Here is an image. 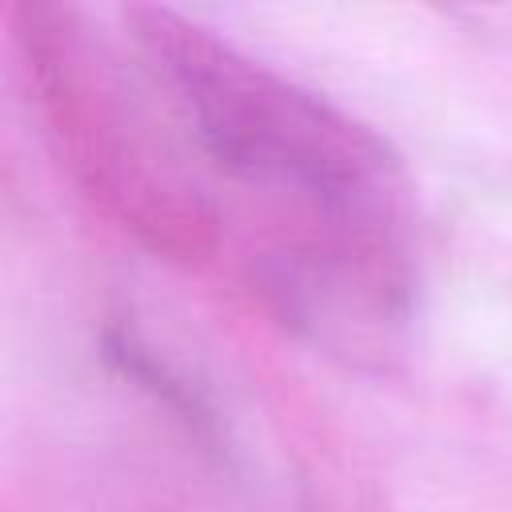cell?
Listing matches in <instances>:
<instances>
[{
  "label": "cell",
  "mask_w": 512,
  "mask_h": 512,
  "mask_svg": "<svg viewBox=\"0 0 512 512\" xmlns=\"http://www.w3.org/2000/svg\"><path fill=\"white\" fill-rule=\"evenodd\" d=\"M16 20L48 132L84 192L156 252L200 256L212 200L176 132L188 120L148 56L136 48V64L76 4L32 0Z\"/></svg>",
  "instance_id": "obj_1"
},
{
  "label": "cell",
  "mask_w": 512,
  "mask_h": 512,
  "mask_svg": "<svg viewBox=\"0 0 512 512\" xmlns=\"http://www.w3.org/2000/svg\"><path fill=\"white\" fill-rule=\"evenodd\" d=\"M268 292L296 328L348 348H364L388 332L400 304V288L384 264L352 252H288L272 264Z\"/></svg>",
  "instance_id": "obj_3"
},
{
  "label": "cell",
  "mask_w": 512,
  "mask_h": 512,
  "mask_svg": "<svg viewBox=\"0 0 512 512\" xmlns=\"http://www.w3.org/2000/svg\"><path fill=\"white\" fill-rule=\"evenodd\" d=\"M120 16L216 164L296 192L348 224H376L396 212L400 164L360 120L172 8L132 4Z\"/></svg>",
  "instance_id": "obj_2"
}]
</instances>
